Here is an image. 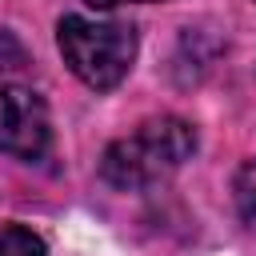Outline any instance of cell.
Segmentation results:
<instances>
[{
    "instance_id": "obj_2",
    "label": "cell",
    "mask_w": 256,
    "mask_h": 256,
    "mask_svg": "<svg viewBox=\"0 0 256 256\" xmlns=\"http://www.w3.org/2000/svg\"><path fill=\"white\" fill-rule=\"evenodd\" d=\"M56 44H60V56L72 68V76L96 92L116 88L136 60V28L120 24V20L64 16L56 24Z\"/></svg>"
},
{
    "instance_id": "obj_4",
    "label": "cell",
    "mask_w": 256,
    "mask_h": 256,
    "mask_svg": "<svg viewBox=\"0 0 256 256\" xmlns=\"http://www.w3.org/2000/svg\"><path fill=\"white\" fill-rule=\"evenodd\" d=\"M0 256H48L44 240L24 224H0Z\"/></svg>"
},
{
    "instance_id": "obj_5",
    "label": "cell",
    "mask_w": 256,
    "mask_h": 256,
    "mask_svg": "<svg viewBox=\"0 0 256 256\" xmlns=\"http://www.w3.org/2000/svg\"><path fill=\"white\" fill-rule=\"evenodd\" d=\"M236 208H240L244 224L256 232V160H248L236 172Z\"/></svg>"
},
{
    "instance_id": "obj_1",
    "label": "cell",
    "mask_w": 256,
    "mask_h": 256,
    "mask_svg": "<svg viewBox=\"0 0 256 256\" xmlns=\"http://www.w3.org/2000/svg\"><path fill=\"white\" fill-rule=\"evenodd\" d=\"M192 152H196V128L180 116H156L144 120L132 136L108 144L100 160V176L120 192H136L172 176Z\"/></svg>"
},
{
    "instance_id": "obj_6",
    "label": "cell",
    "mask_w": 256,
    "mask_h": 256,
    "mask_svg": "<svg viewBox=\"0 0 256 256\" xmlns=\"http://www.w3.org/2000/svg\"><path fill=\"white\" fill-rule=\"evenodd\" d=\"M92 8H116V4H144V0H88Z\"/></svg>"
},
{
    "instance_id": "obj_3",
    "label": "cell",
    "mask_w": 256,
    "mask_h": 256,
    "mask_svg": "<svg viewBox=\"0 0 256 256\" xmlns=\"http://www.w3.org/2000/svg\"><path fill=\"white\" fill-rule=\"evenodd\" d=\"M52 124L44 100L24 84H0V152L40 160L48 152Z\"/></svg>"
}]
</instances>
